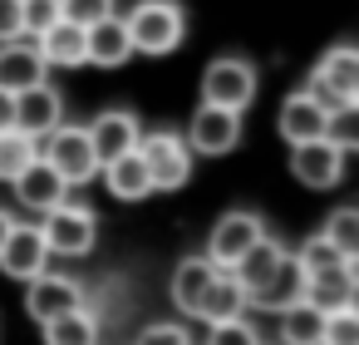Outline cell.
I'll list each match as a JSON object with an SVG mask.
<instances>
[{"label": "cell", "instance_id": "6da1fadb", "mask_svg": "<svg viewBox=\"0 0 359 345\" xmlns=\"http://www.w3.org/2000/svg\"><path fill=\"white\" fill-rule=\"evenodd\" d=\"M123 30H128V45L133 55H172L187 35V15L172 6V0H138V6L123 15Z\"/></svg>", "mask_w": 359, "mask_h": 345}, {"label": "cell", "instance_id": "7a4b0ae2", "mask_svg": "<svg viewBox=\"0 0 359 345\" xmlns=\"http://www.w3.org/2000/svg\"><path fill=\"white\" fill-rule=\"evenodd\" d=\"M40 158L65 178V188H89V183L99 178L94 143H89V134L74 129V124H60L55 134H45V138H40Z\"/></svg>", "mask_w": 359, "mask_h": 345}, {"label": "cell", "instance_id": "3957f363", "mask_svg": "<svg viewBox=\"0 0 359 345\" xmlns=\"http://www.w3.org/2000/svg\"><path fill=\"white\" fill-rule=\"evenodd\" d=\"M138 153H143V168H148L153 193H177V188H187L197 158H192V148H187L177 134H168V129L143 134V138H138Z\"/></svg>", "mask_w": 359, "mask_h": 345}, {"label": "cell", "instance_id": "277c9868", "mask_svg": "<svg viewBox=\"0 0 359 345\" xmlns=\"http://www.w3.org/2000/svg\"><path fill=\"white\" fill-rule=\"evenodd\" d=\"M45 247H50V256H89L94 252V242H99V217L84 207V202H55L50 212H45Z\"/></svg>", "mask_w": 359, "mask_h": 345}, {"label": "cell", "instance_id": "5b68a950", "mask_svg": "<svg viewBox=\"0 0 359 345\" xmlns=\"http://www.w3.org/2000/svg\"><path fill=\"white\" fill-rule=\"evenodd\" d=\"M256 99V70L236 55H222L207 65L202 74V104H217V109H231V114H246Z\"/></svg>", "mask_w": 359, "mask_h": 345}, {"label": "cell", "instance_id": "8992f818", "mask_svg": "<svg viewBox=\"0 0 359 345\" xmlns=\"http://www.w3.org/2000/svg\"><path fill=\"white\" fill-rule=\"evenodd\" d=\"M192 158H222L241 143V114L231 109H217V104H197V114L187 119V138Z\"/></svg>", "mask_w": 359, "mask_h": 345}, {"label": "cell", "instance_id": "52a82bcc", "mask_svg": "<svg viewBox=\"0 0 359 345\" xmlns=\"http://www.w3.org/2000/svg\"><path fill=\"white\" fill-rule=\"evenodd\" d=\"M344 158H349V153H344L334 138H310V143H295V148H290V173H295L300 188L330 193V188H339V178H344Z\"/></svg>", "mask_w": 359, "mask_h": 345}, {"label": "cell", "instance_id": "ba28073f", "mask_svg": "<svg viewBox=\"0 0 359 345\" xmlns=\"http://www.w3.org/2000/svg\"><path fill=\"white\" fill-rule=\"evenodd\" d=\"M261 237H266V222H261L256 212L236 207V212H226V217L212 227V237H207V261L222 266V271H231V266H236Z\"/></svg>", "mask_w": 359, "mask_h": 345}, {"label": "cell", "instance_id": "9c48e42d", "mask_svg": "<svg viewBox=\"0 0 359 345\" xmlns=\"http://www.w3.org/2000/svg\"><path fill=\"white\" fill-rule=\"evenodd\" d=\"M74 306H84V286L74 281V276H60V271H40V276H30L25 281V311L45 325V320H55V315H65V311H74Z\"/></svg>", "mask_w": 359, "mask_h": 345}, {"label": "cell", "instance_id": "30bf717a", "mask_svg": "<svg viewBox=\"0 0 359 345\" xmlns=\"http://www.w3.org/2000/svg\"><path fill=\"white\" fill-rule=\"evenodd\" d=\"M50 266V247H45V232L30 227V222H15L0 242V271L15 276V281H30Z\"/></svg>", "mask_w": 359, "mask_h": 345}, {"label": "cell", "instance_id": "8fae6325", "mask_svg": "<svg viewBox=\"0 0 359 345\" xmlns=\"http://www.w3.org/2000/svg\"><path fill=\"white\" fill-rule=\"evenodd\" d=\"M60 124H65V99H60V89H50V84L40 79V84H30V89L15 94V129H20V134L45 138V134H55Z\"/></svg>", "mask_w": 359, "mask_h": 345}, {"label": "cell", "instance_id": "7c38bea8", "mask_svg": "<svg viewBox=\"0 0 359 345\" xmlns=\"http://www.w3.org/2000/svg\"><path fill=\"white\" fill-rule=\"evenodd\" d=\"M84 134H89V143H94L99 168H104V163H114V158H123V153H133V148H138V138H143L138 114H128V109H109V114H99Z\"/></svg>", "mask_w": 359, "mask_h": 345}, {"label": "cell", "instance_id": "4fadbf2b", "mask_svg": "<svg viewBox=\"0 0 359 345\" xmlns=\"http://www.w3.org/2000/svg\"><path fill=\"white\" fill-rule=\"evenodd\" d=\"M276 129H280V138L295 148V143H310V138H330V114L300 89V94H290V99L280 104Z\"/></svg>", "mask_w": 359, "mask_h": 345}, {"label": "cell", "instance_id": "5bb4252c", "mask_svg": "<svg viewBox=\"0 0 359 345\" xmlns=\"http://www.w3.org/2000/svg\"><path fill=\"white\" fill-rule=\"evenodd\" d=\"M305 296V271H300V261L285 252L280 261H276V271L246 296V306H261V311H271V315H280L285 306H295Z\"/></svg>", "mask_w": 359, "mask_h": 345}, {"label": "cell", "instance_id": "9a60e30c", "mask_svg": "<svg viewBox=\"0 0 359 345\" xmlns=\"http://www.w3.org/2000/svg\"><path fill=\"white\" fill-rule=\"evenodd\" d=\"M133 60V45H128V30L118 15H104L84 30V65H99V70H118Z\"/></svg>", "mask_w": 359, "mask_h": 345}, {"label": "cell", "instance_id": "2e32d148", "mask_svg": "<svg viewBox=\"0 0 359 345\" xmlns=\"http://www.w3.org/2000/svg\"><path fill=\"white\" fill-rule=\"evenodd\" d=\"M40 79H45V60H40L35 40H6L0 45V89L20 94V89L40 84Z\"/></svg>", "mask_w": 359, "mask_h": 345}, {"label": "cell", "instance_id": "e0dca14e", "mask_svg": "<svg viewBox=\"0 0 359 345\" xmlns=\"http://www.w3.org/2000/svg\"><path fill=\"white\" fill-rule=\"evenodd\" d=\"M11 188H15V197H20L30 212H50L55 202H65V197H69L65 178H60V173H55L45 158H35V163H30V168H25L15 183H11Z\"/></svg>", "mask_w": 359, "mask_h": 345}, {"label": "cell", "instance_id": "ac0fdd59", "mask_svg": "<svg viewBox=\"0 0 359 345\" xmlns=\"http://www.w3.org/2000/svg\"><path fill=\"white\" fill-rule=\"evenodd\" d=\"M300 301H310L320 315L354 306V261H344L334 271H320V276H305V296Z\"/></svg>", "mask_w": 359, "mask_h": 345}, {"label": "cell", "instance_id": "d6986e66", "mask_svg": "<svg viewBox=\"0 0 359 345\" xmlns=\"http://www.w3.org/2000/svg\"><path fill=\"white\" fill-rule=\"evenodd\" d=\"M236 315H246V291H241V281L231 271L217 266V276L207 281V291L197 301V320L217 325V320H236Z\"/></svg>", "mask_w": 359, "mask_h": 345}, {"label": "cell", "instance_id": "ffe728a7", "mask_svg": "<svg viewBox=\"0 0 359 345\" xmlns=\"http://www.w3.org/2000/svg\"><path fill=\"white\" fill-rule=\"evenodd\" d=\"M315 79L330 84L344 104H359V50H354V45H334V50H325L320 65H315Z\"/></svg>", "mask_w": 359, "mask_h": 345}, {"label": "cell", "instance_id": "44dd1931", "mask_svg": "<svg viewBox=\"0 0 359 345\" xmlns=\"http://www.w3.org/2000/svg\"><path fill=\"white\" fill-rule=\"evenodd\" d=\"M35 50H40L45 70H79V65H84V30L69 25V20H55V25L35 40Z\"/></svg>", "mask_w": 359, "mask_h": 345}, {"label": "cell", "instance_id": "7402d4cb", "mask_svg": "<svg viewBox=\"0 0 359 345\" xmlns=\"http://www.w3.org/2000/svg\"><path fill=\"white\" fill-rule=\"evenodd\" d=\"M212 276H217V266H212L207 256H182V261L172 266V281H168L172 306H177L182 315H197V301H202V291H207Z\"/></svg>", "mask_w": 359, "mask_h": 345}, {"label": "cell", "instance_id": "603a6c76", "mask_svg": "<svg viewBox=\"0 0 359 345\" xmlns=\"http://www.w3.org/2000/svg\"><path fill=\"white\" fill-rule=\"evenodd\" d=\"M99 178L109 183V193H114L118 202H143V197L153 193L148 168H143V153H138V148H133V153H123V158H114V163H104V168H99Z\"/></svg>", "mask_w": 359, "mask_h": 345}, {"label": "cell", "instance_id": "cb8c5ba5", "mask_svg": "<svg viewBox=\"0 0 359 345\" xmlns=\"http://www.w3.org/2000/svg\"><path fill=\"white\" fill-rule=\"evenodd\" d=\"M45 345H99V315L89 306H74V311L45 320Z\"/></svg>", "mask_w": 359, "mask_h": 345}, {"label": "cell", "instance_id": "d4e9b609", "mask_svg": "<svg viewBox=\"0 0 359 345\" xmlns=\"http://www.w3.org/2000/svg\"><path fill=\"white\" fill-rule=\"evenodd\" d=\"M280 256H285V247H280V242L266 232V237H261V242H256V247H251V252H246V256L231 266V276H236V281H241V291L251 296V291H256V286H261V281L276 271V261H280Z\"/></svg>", "mask_w": 359, "mask_h": 345}, {"label": "cell", "instance_id": "484cf974", "mask_svg": "<svg viewBox=\"0 0 359 345\" xmlns=\"http://www.w3.org/2000/svg\"><path fill=\"white\" fill-rule=\"evenodd\" d=\"M276 320H280V345H320V335H325V315L310 301L285 306Z\"/></svg>", "mask_w": 359, "mask_h": 345}, {"label": "cell", "instance_id": "4316f807", "mask_svg": "<svg viewBox=\"0 0 359 345\" xmlns=\"http://www.w3.org/2000/svg\"><path fill=\"white\" fill-rule=\"evenodd\" d=\"M35 158H40V138L20 134V129H6V134H0V183H15Z\"/></svg>", "mask_w": 359, "mask_h": 345}, {"label": "cell", "instance_id": "83f0119b", "mask_svg": "<svg viewBox=\"0 0 359 345\" xmlns=\"http://www.w3.org/2000/svg\"><path fill=\"white\" fill-rule=\"evenodd\" d=\"M320 237H325L334 252H344V256H354V261H359V212H354V207H334Z\"/></svg>", "mask_w": 359, "mask_h": 345}, {"label": "cell", "instance_id": "f1b7e54d", "mask_svg": "<svg viewBox=\"0 0 359 345\" xmlns=\"http://www.w3.org/2000/svg\"><path fill=\"white\" fill-rule=\"evenodd\" d=\"M295 261H300V271L305 276H320V271H334V266H344V261H354V256H344V252H334L325 237H310L300 252H290Z\"/></svg>", "mask_w": 359, "mask_h": 345}, {"label": "cell", "instance_id": "f546056e", "mask_svg": "<svg viewBox=\"0 0 359 345\" xmlns=\"http://www.w3.org/2000/svg\"><path fill=\"white\" fill-rule=\"evenodd\" d=\"M60 20V0H20V35L40 40Z\"/></svg>", "mask_w": 359, "mask_h": 345}, {"label": "cell", "instance_id": "4dcf8cb0", "mask_svg": "<svg viewBox=\"0 0 359 345\" xmlns=\"http://www.w3.org/2000/svg\"><path fill=\"white\" fill-rule=\"evenodd\" d=\"M320 345H359V311L344 306V311H330L325 315V335Z\"/></svg>", "mask_w": 359, "mask_h": 345}, {"label": "cell", "instance_id": "1f68e13d", "mask_svg": "<svg viewBox=\"0 0 359 345\" xmlns=\"http://www.w3.org/2000/svg\"><path fill=\"white\" fill-rule=\"evenodd\" d=\"M104 15H114V0H60V20H69L79 30H89Z\"/></svg>", "mask_w": 359, "mask_h": 345}, {"label": "cell", "instance_id": "d6a6232c", "mask_svg": "<svg viewBox=\"0 0 359 345\" xmlns=\"http://www.w3.org/2000/svg\"><path fill=\"white\" fill-rule=\"evenodd\" d=\"M207 345H261L256 340V330H251V320H217L212 325V335H207Z\"/></svg>", "mask_w": 359, "mask_h": 345}, {"label": "cell", "instance_id": "836d02e7", "mask_svg": "<svg viewBox=\"0 0 359 345\" xmlns=\"http://www.w3.org/2000/svg\"><path fill=\"white\" fill-rule=\"evenodd\" d=\"M133 345H192V335H187V325H177V320H158V325H143Z\"/></svg>", "mask_w": 359, "mask_h": 345}, {"label": "cell", "instance_id": "e575fe53", "mask_svg": "<svg viewBox=\"0 0 359 345\" xmlns=\"http://www.w3.org/2000/svg\"><path fill=\"white\" fill-rule=\"evenodd\" d=\"M20 40V0H0V45Z\"/></svg>", "mask_w": 359, "mask_h": 345}, {"label": "cell", "instance_id": "d590c367", "mask_svg": "<svg viewBox=\"0 0 359 345\" xmlns=\"http://www.w3.org/2000/svg\"><path fill=\"white\" fill-rule=\"evenodd\" d=\"M15 129V94L11 89H0V134Z\"/></svg>", "mask_w": 359, "mask_h": 345}, {"label": "cell", "instance_id": "8d00e7d4", "mask_svg": "<svg viewBox=\"0 0 359 345\" xmlns=\"http://www.w3.org/2000/svg\"><path fill=\"white\" fill-rule=\"evenodd\" d=\"M11 227H15V217H11L6 207H0V242H6V232H11Z\"/></svg>", "mask_w": 359, "mask_h": 345}]
</instances>
